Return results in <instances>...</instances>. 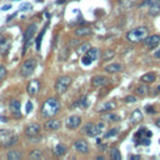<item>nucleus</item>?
Masks as SVG:
<instances>
[{"instance_id":"1","label":"nucleus","mask_w":160,"mask_h":160,"mask_svg":"<svg viewBox=\"0 0 160 160\" xmlns=\"http://www.w3.org/2000/svg\"><path fill=\"white\" fill-rule=\"evenodd\" d=\"M59 110H60V102L56 98H49L41 105V115L45 118H51L56 115Z\"/></svg>"},{"instance_id":"2","label":"nucleus","mask_w":160,"mask_h":160,"mask_svg":"<svg viewBox=\"0 0 160 160\" xmlns=\"http://www.w3.org/2000/svg\"><path fill=\"white\" fill-rule=\"evenodd\" d=\"M148 28L146 26H139V28H135L130 31L126 32V40L130 41V42H139V41H142L146 36H148Z\"/></svg>"},{"instance_id":"3","label":"nucleus","mask_w":160,"mask_h":160,"mask_svg":"<svg viewBox=\"0 0 160 160\" xmlns=\"http://www.w3.org/2000/svg\"><path fill=\"white\" fill-rule=\"evenodd\" d=\"M18 135L10 130H0V144L2 146H12L18 142Z\"/></svg>"},{"instance_id":"4","label":"nucleus","mask_w":160,"mask_h":160,"mask_svg":"<svg viewBox=\"0 0 160 160\" xmlns=\"http://www.w3.org/2000/svg\"><path fill=\"white\" fill-rule=\"evenodd\" d=\"M71 81H72V79L68 75L60 76L55 82V91L58 94H64L68 90V88L71 85Z\"/></svg>"},{"instance_id":"5","label":"nucleus","mask_w":160,"mask_h":160,"mask_svg":"<svg viewBox=\"0 0 160 160\" xmlns=\"http://www.w3.org/2000/svg\"><path fill=\"white\" fill-rule=\"evenodd\" d=\"M102 126H104V124H100V122H99V124L88 122V124H85V125H84L82 131H84L88 136H90V138H95V136H98V135L101 132Z\"/></svg>"},{"instance_id":"6","label":"nucleus","mask_w":160,"mask_h":160,"mask_svg":"<svg viewBox=\"0 0 160 160\" xmlns=\"http://www.w3.org/2000/svg\"><path fill=\"white\" fill-rule=\"evenodd\" d=\"M35 68H36V60H35V59H28V60H25V61L22 62L21 68H20V74H21V76H24V78L30 76V75L34 72Z\"/></svg>"},{"instance_id":"7","label":"nucleus","mask_w":160,"mask_h":160,"mask_svg":"<svg viewBox=\"0 0 160 160\" xmlns=\"http://www.w3.org/2000/svg\"><path fill=\"white\" fill-rule=\"evenodd\" d=\"M35 32H36V25L35 24H30L28 28H26V30H25V32H24V51H22V54H25V51H26V49H28V46L30 45V42H31V39H32V36L35 35Z\"/></svg>"},{"instance_id":"8","label":"nucleus","mask_w":160,"mask_h":160,"mask_svg":"<svg viewBox=\"0 0 160 160\" xmlns=\"http://www.w3.org/2000/svg\"><path fill=\"white\" fill-rule=\"evenodd\" d=\"M98 55H99V49H96V48H90V49L84 54V56L81 58L82 65H86V66H88V65L92 64V61L96 60Z\"/></svg>"},{"instance_id":"9","label":"nucleus","mask_w":160,"mask_h":160,"mask_svg":"<svg viewBox=\"0 0 160 160\" xmlns=\"http://www.w3.org/2000/svg\"><path fill=\"white\" fill-rule=\"evenodd\" d=\"M142 42H144V45L148 46L149 49H155V48L160 44V35L154 34V35L146 36V38L142 40Z\"/></svg>"},{"instance_id":"10","label":"nucleus","mask_w":160,"mask_h":160,"mask_svg":"<svg viewBox=\"0 0 160 160\" xmlns=\"http://www.w3.org/2000/svg\"><path fill=\"white\" fill-rule=\"evenodd\" d=\"M40 130H41V128H40L39 124L31 122V124H29V125L25 128V135H26L28 138H35V136H38V135L40 134Z\"/></svg>"},{"instance_id":"11","label":"nucleus","mask_w":160,"mask_h":160,"mask_svg":"<svg viewBox=\"0 0 160 160\" xmlns=\"http://www.w3.org/2000/svg\"><path fill=\"white\" fill-rule=\"evenodd\" d=\"M74 149H75L78 152H80V154H88V152H89V145H88V142H86L85 140H81V139L75 140V142H74Z\"/></svg>"},{"instance_id":"12","label":"nucleus","mask_w":160,"mask_h":160,"mask_svg":"<svg viewBox=\"0 0 160 160\" xmlns=\"http://www.w3.org/2000/svg\"><path fill=\"white\" fill-rule=\"evenodd\" d=\"M81 124V118L78 115H71L66 119V128L68 129H76Z\"/></svg>"},{"instance_id":"13","label":"nucleus","mask_w":160,"mask_h":160,"mask_svg":"<svg viewBox=\"0 0 160 160\" xmlns=\"http://www.w3.org/2000/svg\"><path fill=\"white\" fill-rule=\"evenodd\" d=\"M141 5H148L150 9V12L152 15L159 12V10H160V0H144Z\"/></svg>"},{"instance_id":"14","label":"nucleus","mask_w":160,"mask_h":160,"mask_svg":"<svg viewBox=\"0 0 160 160\" xmlns=\"http://www.w3.org/2000/svg\"><path fill=\"white\" fill-rule=\"evenodd\" d=\"M9 110L10 112L15 116V118H20L21 116V112H20V101L19 100H11L9 102Z\"/></svg>"},{"instance_id":"15","label":"nucleus","mask_w":160,"mask_h":160,"mask_svg":"<svg viewBox=\"0 0 160 160\" xmlns=\"http://www.w3.org/2000/svg\"><path fill=\"white\" fill-rule=\"evenodd\" d=\"M108 82H109V78L102 76V75H96V76H94V78L91 79V84H92V86H95V88H101V86L106 85Z\"/></svg>"},{"instance_id":"16","label":"nucleus","mask_w":160,"mask_h":160,"mask_svg":"<svg viewBox=\"0 0 160 160\" xmlns=\"http://www.w3.org/2000/svg\"><path fill=\"white\" fill-rule=\"evenodd\" d=\"M26 90H28V94H29L30 96L36 95L38 91L40 90V82H39V80H31V81L28 84Z\"/></svg>"},{"instance_id":"17","label":"nucleus","mask_w":160,"mask_h":160,"mask_svg":"<svg viewBox=\"0 0 160 160\" xmlns=\"http://www.w3.org/2000/svg\"><path fill=\"white\" fill-rule=\"evenodd\" d=\"M10 48V40L4 34H0V55H4Z\"/></svg>"},{"instance_id":"18","label":"nucleus","mask_w":160,"mask_h":160,"mask_svg":"<svg viewBox=\"0 0 160 160\" xmlns=\"http://www.w3.org/2000/svg\"><path fill=\"white\" fill-rule=\"evenodd\" d=\"M45 129L46 130H50V131H55V130H59L60 126H61V121L58 120V119H50L45 122Z\"/></svg>"},{"instance_id":"19","label":"nucleus","mask_w":160,"mask_h":160,"mask_svg":"<svg viewBox=\"0 0 160 160\" xmlns=\"http://www.w3.org/2000/svg\"><path fill=\"white\" fill-rule=\"evenodd\" d=\"M104 70L109 74H115V72H119L122 70V65L121 64H118V62H114V64H109L104 68Z\"/></svg>"},{"instance_id":"20","label":"nucleus","mask_w":160,"mask_h":160,"mask_svg":"<svg viewBox=\"0 0 160 160\" xmlns=\"http://www.w3.org/2000/svg\"><path fill=\"white\" fill-rule=\"evenodd\" d=\"M116 108V102L114 100H110V101H106L104 102L101 106H99V110L98 111H101V112H108V111H111Z\"/></svg>"},{"instance_id":"21","label":"nucleus","mask_w":160,"mask_h":160,"mask_svg":"<svg viewBox=\"0 0 160 160\" xmlns=\"http://www.w3.org/2000/svg\"><path fill=\"white\" fill-rule=\"evenodd\" d=\"M120 119L121 118L119 115H116L114 112H110V111H108V114H104L101 116V120H105V121H119Z\"/></svg>"},{"instance_id":"22","label":"nucleus","mask_w":160,"mask_h":160,"mask_svg":"<svg viewBox=\"0 0 160 160\" xmlns=\"http://www.w3.org/2000/svg\"><path fill=\"white\" fill-rule=\"evenodd\" d=\"M140 80L142 82H154L156 80V75H155V72H146L140 78Z\"/></svg>"},{"instance_id":"23","label":"nucleus","mask_w":160,"mask_h":160,"mask_svg":"<svg viewBox=\"0 0 160 160\" xmlns=\"http://www.w3.org/2000/svg\"><path fill=\"white\" fill-rule=\"evenodd\" d=\"M91 34V29L90 28H86V26H80L75 30V35L76 36H85V35H89Z\"/></svg>"},{"instance_id":"24","label":"nucleus","mask_w":160,"mask_h":160,"mask_svg":"<svg viewBox=\"0 0 160 160\" xmlns=\"http://www.w3.org/2000/svg\"><path fill=\"white\" fill-rule=\"evenodd\" d=\"M141 119H142V114H141V111H140L139 109L134 110V111L131 112V115H130V121H131V122H138V121H140Z\"/></svg>"},{"instance_id":"25","label":"nucleus","mask_w":160,"mask_h":160,"mask_svg":"<svg viewBox=\"0 0 160 160\" xmlns=\"http://www.w3.org/2000/svg\"><path fill=\"white\" fill-rule=\"evenodd\" d=\"M65 152H66V146L62 145V144H58V145L54 148V154H55L56 156H62Z\"/></svg>"},{"instance_id":"26","label":"nucleus","mask_w":160,"mask_h":160,"mask_svg":"<svg viewBox=\"0 0 160 160\" xmlns=\"http://www.w3.org/2000/svg\"><path fill=\"white\" fill-rule=\"evenodd\" d=\"M6 156L9 160H19V159H21V152H19L16 150H10Z\"/></svg>"},{"instance_id":"27","label":"nucleus","mask_w":160,"mask_h":160,"mask_svg":"<svg viewBox=\"0 0 160 160\" xmlns=\"http://www.w3.org/2000/svg\"><path fill=\"white\" fill-rule=\"evenodd\" d=\"M114 55H115L114 50H111V49L105 50V51H104V54H102V60H104V61H108V60L112 59V58H114Z\"/></svg>"},{"instance_id":"28","label":"nucleus","mask_w":160,"mask_h":160,"mask_svg":"<svg viewBox=\"0 0 160 160\" xmlns=\"http://www.w3.org/2000/svg\"><path fill=\"white\" fill-rule=\"evenodd\" d=\"M110 158L112 160H121V154L118 149H111L110 150Z\"/></svg>"},{"instance_id":"29","label":"nucleus","mask_w":160,"mask_h":160,"mask_svg":"<svg viewBox=\"0 0 160 160\" xmlns=\"http://www.w3.org/2000/svg\"><path fill=\"white\" fill-rule=\"evenodd\" d=\"M29 156L31 158V159H40L41 156H42V152L40 151V150H31L30 151V154H29Z\"/></svg>"},{"instance_id":"30","label":"nucleus","mask_w":160,"mask_h":160,"mask_svg":"<svg viewBox=\"0 0 160 160\" xmlns=\"http://www.w3.org/2000/svg\"><path fill=\"white\" fill-rule=\"evenodd\" d=\"M45 28L41 30V32L38 35V38H36V50H40V45H41V39H42V36H44V34H45Z\"/></svg>"},{"instance_id":"31","label":"nucleus","mask_w":160,"mask_h":160,"mask_svg":"<svg viewBox=\"0 0 160 160\" xmlns=\"http://www.w3.org/2000/svg\"><path fill=\"white\" fill-rule=\"evenodd\" d=\"M118 132H119V129L118 128H114V129H110L105 135H104V138L105 139H108V138H112V136H115V135H118Z\"/></svg>"},{"instance_id":"32","label":"nucleus","mask_w":160,"mask_h":160,"mask_svg":"<svg viewBox=\"0 0 160 160\" xmlns=\"http://www.w3.org/2000/svg\"><path fill=\"white\" fill-rule=\"evenodd\" d=\"M146 91H148V88H146V85H139V86L136 88V92H138L140 96L145 95V94H146Z\"/></svg>"},{"instance_id":"33","label":"nucleus","mask_w":160,"mask_h":160,"mask_svg":"<svg viewBox=\"0 0 160 160\" xmlns=\"http://www.w3.org/2000/svg\"><path fill=\"white\" fill-rule=\"evenodd\" d=\"M89 49H90V45H89L88 42H85V44H81V45L79 46V49H78V50H79V52H82V54H85V52H86Z\"/></svg>"},{"instance_id":"34","label":"nucleus","mask_w":160,"mask_h":160,"mask_svg":"<svg viewBox=\"0 0 160 160\" xmlns=\"http://www.w3.org/2000/svg\"><path fill=\"white\" fill-rule=\"evenodd\" d=\"M5 75H6V69H5V66H4V65H1V64H0V81L5 78Z\"/></svg>"},{"instance_id":"35","label":"nucleus","mask_w":160,"mask_h":160,"mask_svg":"<svg viewBox=\"0 0 160 160\" xmlns=\"http://www.w3.org/2000/svg\"><path fill=\"white\" fill-rule=\"evenodd\" d=\"M30 9H31V4H29V2H25V4L20 5V10L21 11H26V10H30Z\"/></svg>"},{"instance_id":"36","label":"nucleus","mask_w":160,"mask_h":160,"mask_svg":"<svg viewBox=\"0 0 160 160\" xmlns=\"http://www.w3.org/2000/svg\"><path fill=\"white\" fill-rule=\"evenodd\" d=\"M124 100H125V102H128V104H129V102H135V101H136V98H135V96H132V95H129V96H126Z\"/></svg>"},{"instance_id":"37","label":"nucleus","mask_w":160,"mask_h":160,"mask_svg":"<svg viewBox=\"0 0 160 160\" xmlns=\"http://www.w3.org/2000/svg\"><path fill=\"white\" fill-rule=\"evenodd\" d=\"M145 110H146L148 114H155V112H156V110L154 109V106H149V105L145 108Z\"/></svg>"},{"instance_id":"38","label":"nucleus","mask_w":160,"mask_h":160,"mask_svg":"<svg viewBox=\"0 0 160 160\" xmlns=\"http://www.w3.org/2000/svg\"><path fill=\"white\" fill-rule=\"evenodd\" d=\"M61 52H62V55L60 56V60H64V59H66V56H68V48H64V49L61 50Z\"/></svg>"},{"instance_id":"39","label":"nucleus","mask_w":160,"mask_h":160,"mask_svg":"<svg viewBox=\"0 0 160 160\" xmlns=\"http://www.w3.org/2000/svg\"><path fill=\"white\" fill-rule=\"evenodd\" d=\"M31 110H32V104H31V101H28L26 102V114H29Z\"/></svg>"},{"instance_id":"40","label":"nucleus","mask_w":160,"mask_h":160,"mask_svg":"<svg viewBox=\"0 0 160 160\" xmlns=\"http://www.w3.org/2000/svg\"><path fill=\"white\" fill-rule=\"evenodd\" d=\"M78 44H79V40H76V39H74L72 41H70V42H69V45H70V46H75V45H78Z\"/></svg>"},{"instance_id":"41","label":"nucleus","mask_w":160,"mask_h":160,"mask_svg":"<svg viewBox=\"0 0 160 160\" xmlns=\"http://www.w3.org/2000/svg\"><path fill=\"white\" fill-rule=\"evenodd\" d=\"M9 9H11V5H10V4H6V5H4V6L1 8V10H2V11H5V10H9Z\"/></svg>"},{"instance_id":"42","label":"nucleus","mask_w":160,"mask_h":160,"mask_svg":"<svg viewBox=\"0 0 160 160\" xmlns=\"http://www.w3.org/2000/svg\"><path fill=\"white\" fill-rule=\"evenodd\" d=\"M154 56H155V58H156V59H160V49H159V50H156V51H155V54H154Z\"/></svg>"},{"instance_id":"43","label":"nucleus","mask_w":160,"mask_h":160,"mask_svg":"<svg viewBox=\"0 0 160 160\" xmlns=\"http://www.w3.org/2000/svg\"><path fill=\"white\" fill-rule=\"evenodd\" d=\"M15 16H16V12H14V14H11V15H9V16H8V21H9V20H11L12 18H15Z\"/></svg>"},{"instance_id":"44","label":"nucleus","mask_w":160,"mask_h":160,"mask_svg":"<svg viewBox=\"0 0 160 160\" xmlns=\"http://www.w3.org/2000/svg\"><path fill=\"white\" fill-rule=\"evenodd\" d=\"M130 159H140V155H130Z\"/></svg>"},{"instance_id":"45","label":"nucleus","mask_w":160,"mask_h":160,"mask_svg":"<svg viewBox=\"0 0 160 160\" xmlns=\"http://www.w3.org/2000/svg\"><path fill=\"white\" fill-rule=\"evenodd\" d=\"M0 119H1V121H2V122H4V121H5V122L8 121V119H6V118H4V116H0Z\"/></svg>"},{"instance_id":"46","label":"nucleus","mask_w":160,"mask_h":160,"mask_svg":"<svg viewBox=\"0 0 160 160\" xmlns=\"http://www.w3.org/2000/svg\"><path fill=\"white\" fill-rule=\"evenodd\" d=\"M155 124H156V126H159V128H160V119H158V120H156V122H155Z\"/></svg>"},{"instance_id":"47","label":"nucleus","mask_w":160,"mask_h":160,"mask_svg":"<svg viewBox=\"0 0 160 160\" xmlns=\"http://www.w3.org/2000/svg\"><path fill=\"white\" fill-rule=\"evenodd\" d=\"M155 90H156V91H155V94H158V92H160V86H158V88H156Z\"/></svg>"},{"instance_id":"48","label":"nucleus","mask_w":160,"mask_h":160,"mask_svg":"<svg viewBox=\"0 0 160 160\" xmlns=\"http://www.w3.org/2000/svg\"><path fill=\"white\" fill-rule=\"evenodd\" d=\"M102 159H104L102 156H98V158H96V160H102Z\"/></svg>"},{"instance_id":"49","label":"nucleus","mask_w":160,"mask_h":160,"mask_svg":"<svg viewBox=\"0 0 160 160\" xmlns=\"http://www.w3.org/2000/svg\"><path fill=\"white\" fill-rule=\"evenodd\" d=\"M60 2H64V0H59V1H58V4H60Z\"/></svg>"},{"instance_id":"50","label":"nucleus","mask_w":160,"mask_h":160,"mask_svg":"<svg viewBox=\"0 0 160 160\" xmlns=\"http://www.w3.org/2000/svg\"><path fill=\"white\" fill-rule=\"evenodd\" d=\"M36 1H42V0H36Z\"/></svg>"}]
</instances>
